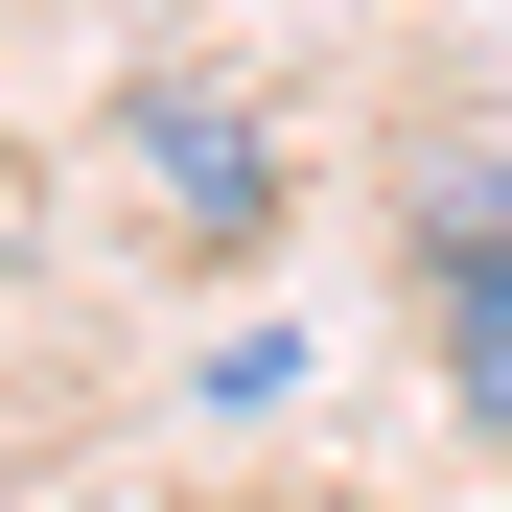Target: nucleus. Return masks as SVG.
Here are the masks:
<instances>
[{
  "instance_id": "obj_3",
  "label": "nucleus",
  "mask_w": 512,
  "mask_h": 512,
  "mask_svg": "<svg viewBox=\"0 0 512 512\" xmlns=\"http://www.w3.org/2000/svg\"><path fill=\"white\" fill-rule=\"evenodd\" d=\"M419 256H512V140H466L443 187H419Z\"/></svg>"
},
{
  "instance_id": "obj_1",
  "label": "nucleus",
  "mask_w": 512,
  "mask_h": 512,
  "mask_svg": "<svg viewBox=\"0 0 512 512\" xmlns=\"http://www.w3.org/2000/svg\"><path fill=\"white\" fill-rule=\"evenodd\" d=\"M140 163H163V210H187L210 256H233V233H280V140H256L233 94H140Z\"/></svg>"
},
{
  "instance_id": "obj_2",
  "label": "nucleus",
  "mask_w": 512,
  "mask_h": 512,
  "mask_svg": "<svg viewBox=\"0 0 512 512\" xmlns=\"http://www.w3.org/2000/svg\"><path fill=\"white\" fill-rule=\"evenodd\" d=\"M443 396L512 443V256H443Z\"/></svg>"
}]
</instances>
